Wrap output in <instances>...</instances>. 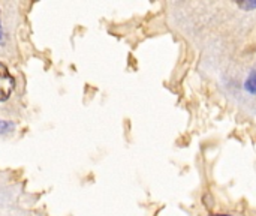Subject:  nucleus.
Segmentation results:
<instances>
[{
    "instance_id": "nucleus-1",
    "label": "nucleus",
    "mask_w": 256,
    "mask_h": 216,
    "mask_svg": "<svg viewBox=\"0 0 256 216\" xmlns=\"http://www.w3.org/2000/svg\"><path fill=\"white\" fill-rule=\"evenodd\" d=\"M15 89V78L8 69V66L0 62V102L8 101Z\"/></svg>"
},
{
    "instance_id": "nucleus-2",
    "label": "nucleus",
    "mask_w": 256,
    "mask_h": 216,
    "mask_svg": "<svg viewBox=\"0 0 256 216\" xmlns=\"http://www.w3.org/2000/svg\"><path fill=\"white\" fill-rule=\"evenodd\" d=\"M244 90L250 95H256V71H252L244 81Z\"/></svg>"
},
{
    "instance_id": "nucleus-3",
    "label": "nucleus",
    "mask_w": 256,
    "mask_h": 216,
    "mask_svg": "<svg viewBox=\"0 0 256 216\" xmlns=\"http://www.w3.org/2000/svg\"><path fill=\"white\" fill-rule=\"evenodd\" d=\"M15 128V125L9 120H2L0 119V134H6V132H10L12 129Z\"/></svg>"
},
{
    "instance_id": "nucleus-4",
    "label": "nucleus",
    "mask_w": 256,
    "mask_h": 216,
    "mask_svg": "<svg viewBox=\"0 0 256 216\" xmlns=\"http://www.w3.org/2000/svg\"><path fill=\"white\" fill-rule=\"evenodd\" d=\"M238 8H242L243 11H254V9H256V0H254V2H250V0L240 2L238 3Z\"/></svg>"
},
{
    "instance_id": "nucleus-5",
    "label": "nucleus",
    "mask_w": 256,
    "mask_h": 216,
    "mask_svg": "<svg viewBox=\"0 0 256 216\" xmlns=\"http://www.w3.org/2000/svg\"><path fill=\"white\" fill-rule=\"evenodd\" d=\"M0 44H3V29H2V21H0Z\"/></svg>"
},
{
    "instance_id": "nucleus-6",
    "label": "nucleus",
    "mask_w": 256,
    "mask_h": 216,
    "mask_svg": "<svg viewBox=\"0 0 256 216\" xmlns=\"http://www.w3.org/2000/svg\"><path fill=\"white\" fill-rule=\"evenodd\" d=\"M213 216H232V215H213Z\"/></svg>"
}]
</instances>
